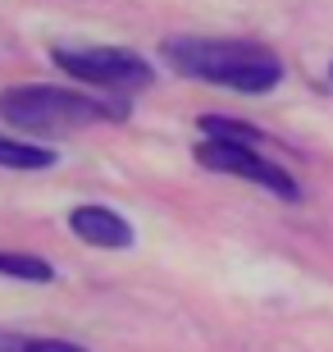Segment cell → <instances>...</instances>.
Wrapping results in <instances>:
<instances>
[{
	"label": "cell",
	"instance_id": "obj_7",
	"mask_svg": "<svg viewBox=\"0 0 333 352\" xmlns=\"http://www.w3.org/2000/svg\"><path fill=\"white\" fill-rule=\"evenodd\" d=\"M0 274L5 279H23V284H51L55 265L46 256H32V252H0Z\"/></svg>",
	"mask_w": 333,
	"mask_h": 352
},
{
	"label": "cell",
	"instance_id": "obj_4",
	"mask_svg": "<svg viewBox=\"0 0 333 352\" xmlns=\"http://www.w3.org/2000/svg\"><path fill=\"white\" fill-rule=\"evenodd\" d=\"M192 156H196V165H201V170L229 174V179H246V183H256V188H265V192H274L279 201H301V183L288 174V165H279V160L260 156V146H256V142H224V138H201Z\"/></svg>",
	"mask_w": 333,
	"mask_h": 352
},
{
	"label": "cell",
	"instance_id": "obj_2",
	"mask_svg": "<svg viewBox=\"0 0 333 352\" xmlns=\"http://www.w3.org/2000/svg\"><path fill=\"white\" fill-rule=\"evenodd\" d=\"M128 115V101L115 96H87V91L69 87H41V82H23V87L0 91V119L19 133H41V138H60L73 129H91V124H119Z\"/></svg>",
	"mask_w": 333,
	"mask_h": 352
},
{
	"label": "cell",
	"instance_id": "obj_1",
	"mask_svg": "<svg viewBox=\"0 0 333 352\" xmlns=\"http://www.w3.org/2000/svg\"><path fill=\"white\" fill-rule=\"evenodd\" d=\"M165 65L183 78L210 82L242 96H265L283 82V60L260 41H233V37H169L160 46Z\"/></svg>",
	"mask_w": 333,
	"mask_h": 352
},
{
	"label": "cell",
	"instance_id": "obj_5",
	"mask_svg": "<svg viewBox=\"0 0 333 352\" xmlns=\"http://www.w3.org/2000/svg\"><path fill=\"white\" fill-rule=\"evenodd\" d=\"M69 229H73V238H82L87 248H105V252H124V248H133V224L124 220L119 210L96 206V201H87V206H73V210H69Z\"/></svg>",
	"mask_w": 333,
	"mask_h": 352
},
{
	"label": "cell",
	"instance_id": "obj_3",
	"mask_svg": "<svg viewBox=\"0 0 333 352\" xmlns=\"http://www.w3.org/2000/svg\"><path fill=\"white\" fill-rule=\"evenodd\" d=\"M51 65L69 74L73 82L101 87L105 96H124V91H141L155 82L151 60H141L128 46H55Z\"/></svg>",
	"mask_w": 333,
	"mask_h": 352
},
{
	"label": "cell",
	"instance_id": "obj_8",
	"mask_svg": "<svg viewBox=\"0 0 333 352\" xmlns=\"http://www.w3.org/2000/svg\"><path fill=\"white\" fill-rule=\"evenodd\" d=\"M196 129L201 138H224V142H265V133L256 124H246V119H229V115H201L196 119Z\"/></svg>",
	"mask_w": 333,
	"mask_h": 352
},
{
	"label": "cell",
	"instance_id": "obj_10",
	"mask_svg": "<svg viewBox=\"0 0 333 352\" xmlns=\"http://www.w3.org/2000/svg\"><path fill=\"white\" fill-rule=\"evenodd\" d=\"M329 78H333V65H329Z\"/></svg>",
	"mask_w": 333,
	"mask_h": 352
},
{
	"label": "cell",
	"instance_id": "obj_9",
	"mask_svg": "<svg viewBox=\"0 0 333 352\" xmlns=\"http://www.w3.org/2000/svg\"><path fill=\"white\" fill-rule=\"evenodd\" d=\"M0 352H87L73 339H46V334H10L0 329Z\"/></svg>",
	"mask_w": 333,
	"mask_h": 352
},
{
	"label": "cell",
	"instance_id": "obj_6",
	"mask_svg": "<svg viewBox=\"0 0 333 352\" xmlns=\"http://www.w3.org/2000/svg\"><path fill=\"white\" fill-rule=\"evenodd\" d=\"M55 160H60V156H55L51 146L19 142V138H5V133H0V170H23V174H32V170H51Z\"/></svg>",
	"mask_w": 333,
	"mask_h": 352
}]
</instances>
